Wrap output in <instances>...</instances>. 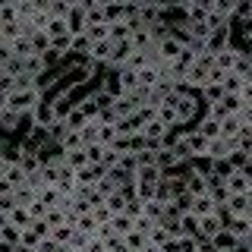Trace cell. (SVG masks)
<instances>
[{
    "instance_id": "cell-1",
    "label": "cell",
    "mask_w": 252,
    "mask_h": 252,
    "mask_svg": "<svg viewBox=\"0 0 252 252\" xmlns=\"http://www.w3.org/2000/svg\"><path fill=\"white\" fill-rule=\"evenodd\" d=\"M240 57H243L240 47H236V44H227L224 51H218V54H215V66H218V69H224V73H230Z\"/></svg>"
},
{
    "instance_id": "cell-2",
    "label": "cell",
    "mask_w": 252,
    "mask_h": 252,
    "mask_svg": "<svg viewBox=\"0 0 252 252\" xmlns=\"http://www.w3.org/2000/svg\"><path fill=\"white\" fill-rule=\"evenodd\" d=\"M183 82L189 85V92H199V89H205V85H208V69L199 66V63H192V66L186 69Z\"/></svg>"
},
{
    "instance_id": "cell-3",
    "label": "cell",
    "mask_w": 252,
    "mask_h": 252,
    "mask_svg": "<svg viewBox=\"0 0 252 252\" xmlns=\"http://www.w3.org/2000/svg\"><path fill=\"white\" fill-rule=\"evenodd\" d=\"M227 44H233V35H230V26H224V29H218V32H211L208 38H205V47H208L211 54H218V51H224Z\"/></svg>"
},
{
    "instance_id": "cell-4",
    "label": "cell",
    "mask_w": 252,
    "mask_h": 252,
    "mask_svg": "<svg viewBox=\"0 0 252 252\" xmlns=\"http://www.w3.org/2000/svg\"><path fill=\"white\" fill-rule=\"evenodd\" d=\"M199 104H202V101L199 98H195V94L192 92H186L183 94V98H180V104H177V114H180V123H189V120H192V117H195V110H199Z\"/></svg>"
},
{
    "instance_id": "cell-5",
    "label": "cell",
    "mask_w": 252,
    "mask_h": 252,
    "mask_svg": "<svg viewBox=\"0 0 252 252\" xmlns=\"http://www.w3.org/2000/svg\"><path fill=\"white\" fill-rule=\"evenodd\" d=\"M158 54H161L164 63H173L180 54H183V44H180L173 35H167V38H161V41H158Z\"/></svg>"
},
{
    "instance_id": "cell-6",
    "label": "cell",
    "mask_w": 252,
    "mask_h": 252,
    "mask_svg": "<svg viewBox=\"0 0 252 252\" xmlns=\"http://www.w3.org/2000/svg\"><path fill=\"white\" fill-rule=\"evenodd\" d=\"M230 152H233V145H230V139H224V136L208 139V148H205V155H208L211 161H218V158H227Z\"/></svg>"
},
{
    "instance_id": "cell-7",
    "label": "cell",
    "mask_w": 252,
    "mask_h": 252,
    "mask_svg": "<svg viewBox=\"0 0 252 252\" xmlns=\"http://www.w3.org/2000/svg\"><path fill=\"white\" fill-rule=\"evenodd\" d=\"M224 227H227V230H230V233L236 236V243H240V240H246V236L252 233V220H249L246 215H240V218H230Z\"/></svg>"
},
{
    "instance_id": "cell-8",
    "label": "cell",
    "mask_w": 252,
    "mask_h": 252,
    "mask_svg": "<svg viewBox=\"0 0 252 252\" xmlns=\"http://www.w3.org/2000/svg\"><path fill=\"white\" fill-rule=\"evenodd\" d=\"M195 94H199V101H202L205 107H208V104H215V101H220L227 92H224V85H220V82H208L205 89H199Z\"/></svg>"
},
{
    "instance_id": "cell-9",
    "label": "cell",
    "mask_w": 252,
    "mask_h": 252,
    "mask_svg": "<svg viewBox=\"0 0 252 252\" xmlns=\"http://www.w3.org/2000/svg\"><path fill=\"white\" fill-rule=\"evenodd\" d=\"M224 186H227V189H230V195H246L252 183H249V180H246V177H243V173H240V170H233V173H230V177H227V180H224Z\"/></svg>"
},
{
    "instance_id": "cell-10",
    "label": "cell",
    "mask_w": 252,
    "mask_h": 252,
    "mask_svg": "<svg viewBox=\"0 0 252 252\" xmlns=\"http://www.w3.org/2000/svg\"><path fill=\"white\" fill-rule=\"evenodd\" d=\"M215 211H218V205L211 202L208 192H205V195H195V199H192V215H195V218H208V215H215Z\"/></svg>"
},
{
    "instance_id": "cell-11",
    "label": "cell",
    "mask_w": 252,
    "mask_h": 252,
    "mask_svg": "<svg viewBox=\"0 0 252 252\" xmlns=\"http://www.w3.org/2000/svg\"><path fill=\"white\" fill-rule=\"evenodd\" d=\"M129 44H132V51H148V47H155V38L148 29H132Z\"/></svg>"
},
{
    "instance_id": "cell-12",
    "label": "cell",
    "mask_w": 252,
    "mask_h": 252,
    "mask_svg": "<svg viewBox=\"0 0 252 252\" xmlns=\"http://www.w3.org/2000/svg\"><path fill=\"white\" fill-rule=\"evenodd\" d=\"M220 227H224V220L218 218V211H215V215H208V218H199V236H208V240H211Z\"/></svg>"
},
{
    "instance_id": "cell-13",
    "label": "cell",
    "mask_w": 252,
    "mask_h": 252,
    "mask_svg": "<svg viewBox=\"0 0 252 252\" xmlns=\"http://www.w3.org/2000/svg\"><path fill=\"white\" fill-rule=\"evenodd\" d=\"M186 192L189 195H205V192H208V180H205V173H189V177H186Z\"/></svg>"
},
{
    "instance_id": "cell-14",
    "label": "cell",
    "mask_w": 252,
    "mask_h": 252,
    "mask_svg": "<svg viewBox=\"0 0 252 252\" xmlns=\"http://www.w3.org/2000/svg\"><path fill=\"white\" fill-rule=\"evenodd\" d=\"M136 76H139V85H142V89H155V85L161 82V69H158V66H142Z\"/></svg>"
},
{
    "instance_id": "cell-15",
    "label": "cell",
    "mask_w": 252,
    "mask_h": 252,
    "mask_svg": "<svg viewBox=\"0 0 252 252\" xmlns=\"http://www.w3.org/2000/svg\"><path fill=\"white\" fill-rule=\"evenodd\" d=\"M158 120L164 126H183L180 123V114H177V104H158Z\"/></svg>"
},
{
    "instance_id": "cell-16",
    "label": "cell",
    "mask_w": 252,
    "mask_h": 252,
    "mask_svg": "<svg viewBox=\"0 0 252 252\" xmlns=\"http://www.w3.org/2000/svg\"><path fill=\"white\" fill-rule=\"evenodd\" d=\"M123 240H126V246H129V252H142V249L148 246V233H142V230H136V227H132V230L126 233Z\"/></svg>"
},
{
    "instance_id": "cell-17",
    "label": "cell",
    "mask_w": 252,
    "mask_h": 252,
    "mask_svg": "<svg viewBox=\"0 0 252 252\" xmlns=\"http://www.w3.org/2000/svg\"><path fill=\"white\" fill-rule=\"evenodd\" d=\"M211 243H215V249H236V236L227 230V227H220V230L211 236Z\"/></svg>"
},
{
    "instance_id": "cell-18",
    "label": "cell",
    "mask_w": 252,
    "mask_h": 252,
    "mask_svg": "<svg viewBox=\"0 0 252 252\" xmlns=\"http://www.w3.org/2000/svg\"><path fill=\"white\" fill-rule=\"evenodd\" d=\"M240 129H243V123H240V117H236V114H230V117L220 120V136H224V139H233Z\"/></svg>"
},
{
    "instance_id": "cell-19",
    "label": "cell",
    "mask_w": 252,
    "mask_h": 252,
    "mask_svg": "<svg viewBox=\"0 0 252 252\" xmlns=\"http://www.w3.org/2000/svg\"><path fill=\"white\" fill-rule=\"evenodd\" d=\"M195 129H199L205 139H218V136H220V123H218V120H211V117H202Z\"/></svg>"
},
{
    "instance_id": "cell-20",
    "label": "cell",
    "mask_w": 252,
    "mask_h": 252,
    "mask_svg": "<svg viewBox=\"0 0 252 252\" xmlns=\"http://www.w3.org/2000/svg\"><path fill=\"white\" fill-rule=\"evenodd\" d=\"M246 208H249V199H246V195H230V199H227V211H230L233 218L246 215Z\"/></svg>"
},
{
    "instance_id": "cell-21",
    "label": "cell",
    "mask_w": 252,
    "mask_h": 252,
    "mask_svg": "<svg viewBox=\"0 0 252 252\" xmlns=\"http://www.w3.org/2000/svg\"><path fill=\"white\" fill-rule=\"evenodd\" d=\"M205 117H211V120H224V117H230V110H227V104H224V98L220 101H215V104H208L205 107Z\"/></svg>"
},
{
    "instance_id": "cell-22",
    "label": "cell",
    "mask_w": 252,
    "mask_h": 252,
    "mask_svg": "<svg viewBox=\"0 0 252 252\" xmlns=\"http://www.w3.org/2000/svg\"><path fill=\"white\" fill-rule=\"evenodd\" d=\"M211 164H215V161H211L208 155H192V158H189V167H192L195 173H211Z\"/></svg>"
},
{
    "instance_id": "cell-23",
    "label": "cell",
    "mask_w": 252,
    "mask_h": 252,
    "mask_svg": "<svg viewBox=\"0 0 252 252\" xmlns=\"http://www.w3.org/2000/svg\"><path fill=\"white\" fill-rule=\"evenodd\" d=\"M243 82H246L243 76H236V73H227V76H224V82H220V85H224V92H227V94H240Z\"/></svg>"
},
{
    "instance_id": "cell-24",
    "label": "cell",
    "mask_w": 252,
    "mask_h": 252,
    "mask_svg": "<svg viewBox=\"0 0 252 252\" xmlns=\"http://www.w3.org/2000/svg\"><path fill=\"white\" fill-rule=\"evenodd\" d=\"M236 3H240V0H215V13H218V16H224V19H233Z\"/></svg>"
},
{
    "instance_id": "cell-25",
    "label": "cell",
    "mask_w": 252,
    "mask_h": 252,
    "mask_svg": "<svg viewBox=\"0 0 252 252\" xmlns=\"http://www.w3.org/2000/svg\"><path fill=\"white\" fill-rule=\"evenodd\" d=\"M170 240V233H167V227H161V224H155L152 227V233H148V243H155V246H164V243Z\"/></svg>"
},
{
    "instance_id": "cell-26",
    "label": "cell",
    "mask_w": 252,
    "mask_h": 252,
    "mask_svg": "<svg viewBox=\"0 0 252 252\" xmlns=\"http://www.w3.org/2000/svg\"><path fill=\"white\" fill-rule=\"evenodd\" d=\"M186 29H189V35H192V38H202V41H205V38H208L211 35V29H208V22H186Z\"/></svg>"
},
{
    "instance_id": "cell-27",
    "label": "cell",
    "mask_w": 252,
    "mask_h": 252,
    "mask_svg": "<svg viewBox=\"0 0 252 252\" xmlns=\"http://www.w3.org/2000/svg\"><path fill=\"white\" fill-rule=\"evenodd\" d=\"M120 85H123V92L139 89V76H136V69H123V73H120Z\"/></svg>"
},
{
    "instance_id": "cell-28",
    "label": "cell",
    "mask_w": 252,
    "mask_h": 252,
    "mask_svg": "<svg viewBox=\"0 0 252 252\" xmlns=\"http://www.w3.org/2000/svg\"><path fill=\"white\" fill-rule=\"evenodd\" d=\"M211 173H218V177H230V173H233V164L230 161H227V158H218V161L215 164H211Z\"/></svg>"
},
{
    "instance_id": "cell-29",
    "label": "cell",
    "mask_w": 252,
    "mask_h": 252,
    "mask_svg": "<svg viewBox=\"0 0 252 252\" xmlns=\"http://www.w3.org/2000/svg\"><path fill=\"white\" fill-rule=\"evenodd\" d=\"M208 195H211V202H215V205H227V199H230V189H227V186H211Z\"/></svg>"
},
{
    "instance_id": "cell-30",
    "label": "cell",
    "mask_w": 252,
    "mask_h": 252,
    "mask_svg": "<svg viewBox=\"0 0 252 252\" xmlns=\"http://www.w3.org/2000/svg\"><path fill=\"white\" fill-rule=\"evenodd\" d=\"M180 243V252H195L199 249V236H177Z\"/></svg>"
},
{
    "instance_id": "cell-31",
    "label": "cell",
    "mask_w": 252,
    "mask_h": 252,
    "mask_svg": "<svg viewBox=\"0 0 252 252\" xmlns=\"http://www.w3.org/2000/svg\"><path fill=\"white\" fill-rule=\"evenodd\" d=\"M195 63H199V66H205V69H211V66H215V54H211L208 47H205V51L195 54Z\"/></svg>"
},
{
    "instance_id": "cell-32",
    "label": "cell",
    "mask_w": 252,
    "mask_h": 252,
    "mask_svg": "<svg viewBox=\"0 0 252 252\" xmlns=\"http://www.w3.org/2000/svg\"><path fill=\"white\" fill-rule=\"evenodd\" d=\"M227 161H230V164H233V170H240V167H243V164H246V161H249V155H246V152H236V148H233V152H230V155H227Z\"/></svg>"
},
{
    "instance_id": "cell-33",
    "label": "cell",
    "mask_w": 252,
    "mask_h": 252,
    "mask_svg": "<svg viewBox=\"0 0 252 252\" xmlns=\"http://www.w3.org/2000/svg\"><path fill=\"white\" fill-rule=\"evenodd\" d=\"M224 104H227V110H230V114H240L243 98H240V94H224Z\"/></svg>"
},
{
    "instance_id": "cell-34",
    "label": "cell",
    "mask_w": 252,
    "mask_h": 252,
    "mask_svg": "<svg viewBox=\"0 0 252 252\" xmlns=\"http://www.w3.org/2000/svg\"><path fill=\"white\" fill-rule=\"evenodd\" d=\"M236 117H240V123H243V126H252V104H243Z\"/></svg>"
},
{
    "instance_id": "cell-35",
    "label": "cell",
    "mask_w": 252,
    "mask_h": 252,
    "mask_svg": "<svg viewBox=\"0 0 252 252\" xmlns=\"http://www.w3.org/2000/svg\"><path fill=\"white\" fill-rule=\"evenodd\" d=\"M38 120H41V123H51V120H54V107H51V104L38 107Z\"/></svg>"
},
{
    "instance_id": "cell-36",
    "label": "cell",
    "mask_w": 252,
    "mask_h": 252,
    "mask_svg": "<svg viewBox=\"0 0 252 252\" xmlns=\"http://www.w3.org/2000/svg\"><path fill=\"white\" fill-rule=\"evenodd\" d=\"M240 98H243V104H252V82H243Z\"/></svg>"
},
{
    "instance_id": "cell-37",
    "label": "cell",
    "mask_w": 252,
    "mask_h": 252,
    "mask_svg": "<svg viewBox=\"0 0 252 252\" xmlns=\"http://www.w3.org/2000/svg\"><path fill=\"white\" fill-rule=\"evenodd\" d=\"M192 6H199V10H205V13H211V10H215V0H192Z\"/></svg>"
},
{
    "instance_id": "cell-38",
    "label": "cell",
    "mask_w": 252,
    "mask_h": 252,
    "mask_svg": "<svg viewBox=\"0 0 252 252\" xmlns=\"http://www.w3.org/2000/svg\"><path fill=\"white\" fill-rule=\"evenodd\" d=\"M240 173H243V177H246L249 183H252V155H249V161H246V164L240 167Z\"/></svg>"
},
{
    "instance_id": "cell-39",
    "label": "cell",
    "mask_w": 252,
    "mask_h": 252,
    "mask_svg": "<svg viewBox=\"0 0 252 252\" xmlns=\"http://www.w3.org/2000/svg\"><path fill=\"white\" fill-rule=\"evenodd\" d=\"M173 6H180V10H189V6H192V0H173Z\"/></svg>"
},
{
    "instance_id": "cell-40",
    "label": "cell",
    "mask_w": 252,
    "mask_h": 252,
    "mask_svg": "<svg viewBox=\"0 0 252 252\" xmlns=\"http://www.w3.org/2000/svg\"><path fill=\"white\" fill-rule=\"evenodd\" d=\"M246 199H249V205H252V186H249V192H246Z\"/></svg>"
},
{
    "instance_id": "cell-41",
    "label": "cell",
    "mask_w": 252,
    "mask_h": 252,
    "mask_svg": "<svg viewBox=\"0 0 252 252\" xmlns=\"http://www.w3.org/2000/svg\"><path fill=\"white\" fill-rule=\"evenodd\" d=\"M218 252H236V249H218Z\"/></svg>"
}]
</instances>
